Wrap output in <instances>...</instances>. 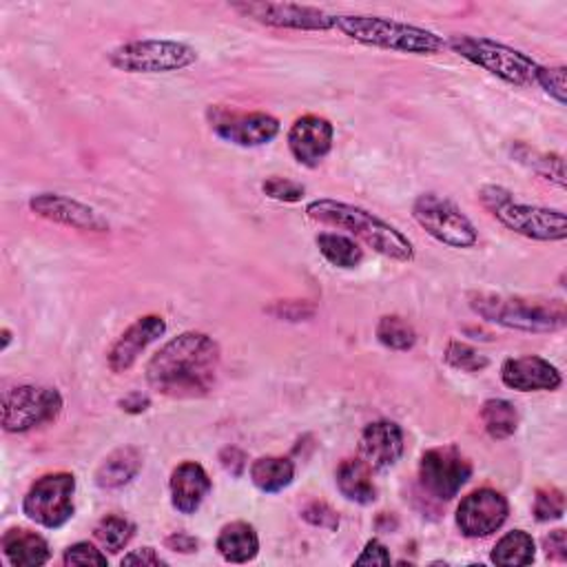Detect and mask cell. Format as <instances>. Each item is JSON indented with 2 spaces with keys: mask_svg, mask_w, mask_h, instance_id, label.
<instances>
[{
  "mask_svg": "<svg viewBox=\"0 0 567 567\" xmlns=\"http://www.w3.org/2000/svg\"><path fill=\"white\" fill-rule=\"evenodd\" d=\"M222 353L204 333H182L162 346L146 364L149 386L172 399L206 397L220 377Z\"/></svg>",
  "mask_w": 567,
  "mask_h": 567,
  "instance_id": "obj_1",
  "label": "cell"
},
{
  "mask_svg": "<svg viewBox=\"0 0 567 567\" xmlns=\"http://www.w3.org/2000/svg\"><path fill=\"white\" fill-rule=\"evenodd\" d=\"M306 215L310 220H317L321 224H331L338 228H344L353 233L357 239H362L368 249L375 253L394 260V262H413L415 260V245L403 235L397 226L381 220L379 215L331 198H319L308 202Z\"/></svg>",
  "mask_w": 567,
  "mask_h": 567,
  "instance_id": "obj_2",
  "label": "cell"
},
{
  "mask_svg": "<svg viewBox=\"0 0 567 567\" xmlns=\"http://www.w3.org/2000/svg\"><path fill=\"white\" fill-rule=\"evenodd\" d=\"M470 308L504 329L523 333H556L567 323V306L563 299L474 293L470 295Z\"/></svg>",
  "mask_w": 567,
  "mask_h": 567,
  "instance_id": "obj_3",
  "label": "cell"
},
{
  "mask_svg": "<svg viewBox=\"0 0 567 567\" xmlns=\"http://www.w3.org/2000/svg\"><path fill=\"white\" fill-rule=\"evenodd\" d=\"M335 27L355 43L399 54L433 56L446 47L444 38L430 29L381 16H335Z\"/></svg>",
  "mask_w": 567,
  "mask_h": 567,
  "instance_id": "obj_4",
  "label": "cell"
},
{
  "mask_svg": "<svg viewBox=\"0 0 567 567\" xmlns=\"http://www.w3.org/2000/svg\"><path fill=\"white\" fill-rule=\"evenodd\" d=\"M479 200L504 226L528 239L563 241L567 237V217L558 209L517 202L508 189L497 185L481 187Z\"/></svg>",
  "mask_w": 567,
  "mask_h": 567,
  "instance_id": "obj_5",
  "label": "cell"
},
{
  "mask_svg": "<svg viewBox=\"0 0 567 567\" xmlns=\"http://www.w3.org/2000/svg\"><path fill=\"white\" fill-rule=\"evenodd\" d=\"M461 58L468 62L495 73L497 78L506 80L517 87H530L536 80L539 62H534L528 54L497 43L493 38L483 36H452L448 43Z\"/></svg>",
  "mask_w": 567,
  "mask_h": 567,
  "instance_id": "obj_6",
  "label": "cell"
},
{
  "mask_svg": "<svg viewBox=\"0 0 567 567\" xmlns=\"http://www.w3.org/2000/svg\"><path fill=\"white\" fill-rule=\"evenodd\" d=\"M196 60L198 51L178 40H133L109 51V64L125 73H169Z\"/></svg>",
  "mask_w": 567,
  "mask_h": 567,
  "instance_id": "obj_7",
  "label": "cell"
},
{
  "mask_svg": "<svg viewBox=\"0 0 567 567\" xmlns=\"http://www.w3.org/2000/svg\"><path fill=\"white\" fill-rule=\"evenodd\" d=\"M62 411V394L47 386H16L3 394V428L12 435L54 424Z\"/></svg>",
  "mask_w": 567,
  "mask_h": 567,
  "instance_id": "obj_8",
  "label": "cell"
},
{
  "mask_svg": "<svg viewBox=\"0 0 567 567\" xmlns=\"http://www.w3.org/2000/svg\"><path fill=\"white\" fill-rule=\"evenodd\" d=\"M415 222L437 241L452 249H470L479 241L476 226L448 198L424 193L413 204Z\"/></svg>",
  "mask_w": 567,
  "mask_h": 567,
  "instance_id": "obj_9",
  "label": "cell"
},
{
  "mask_svg": "<svg viewBox=\"0 0 567 567\" xmlns=\"http://www.w3.org/2000/svg\"><path fill=\"white\" fill-rule=\"evenodd\" d=\"M75 479L69 472L40 476L23 499V515L47 530L62 528L73 517Z\"/></svg>",
  "mask_w": 567,
  "mask_h": 567,
  "instance_id": "obj_10",
  "label": "cell"
},
{
  "mask_svg": "<svg viewBox=\"0 0 567 567\" xmlns=\"http://www.w3.org/2000/svg\"><path fill=\"white\" fill-rule=\"evenodd\" d=\"M472 476V463L457 446L433 448L422 457L420 481L422 488L439 499L452 501Z\"/></svg>",
  "mask_w": 567,
  "mask_h": 567,
  "instance_id": "obj_11",
  "label": "cell"
},
{
  "mask_svg": "<svg viewBox=\"0 0 567 567\" xmlns=\"http://www.w3.org/2000/svg\"><path fill=\"white\" fill-rule=\"evenodd\" d=\"M211 129L224 142L235 146H264L280 135V120L264 111H233L224 107L209 109Z\"/></svg>",
  "mask_w": 567,
  "mask_h": 567,
  "instance_id": "obj_12",
  "label": "cell"
},
{
  "mask_svg": "<svg viewBox=\"0 0 567 567\" xmlns=\"http://www.w3.org/2000/svg\"><path fill=\"white\" fill-rule=\"evenodd\" d=\"M241 16L253 19L262 25L295 32H329L335 27V16L319 8L295 3H235L231 5Z\"/></svg>",
  "mask_w": 567,
  "mask_h": 567,
  "instance_id": "obj_13",
  "label": "cell"
},
{
  "mask_svg": "<svg viewBox=\"0 0 567 567\" xmlns=\"http://www.w3.org/2000/svg\"><path fill=\"white\" fill-rule=\"evenodd\" d=\"M510 517L508 499L493 491L481 488L470 493L457 508V528L465 539L493 536Z\"/></svg>",
  "mask_w": 567,
  "mask_h": 567,
  "instance_id": "obj_14",
  "label": "cell"
},
{
  "mask_svg": "<svg viewBox=\"0 0 567 567\" xmlns=\"http://www.w3.org/2000/svg\"><path fill=\"white\" fill-rule=\"evenodd\" d=\"M29 209L49 222H56V224H62V226H69L75 231H85V233H107L109 231L107 217H103L94 206L83 204L67 196H58V193L34 196L29 200Z\"/></svg>",
  "mask_w": 567,
  "mask_h": 567,
  "instance_id": "obj_15",
  "label": "cell"
},
{
  "mask_svg": "<svg viewBox=\"0 0 567 567\" xmlns=\"http://www.w3.org/2000/svg\"><path fill=\"white\" fill-rule=\"evenodd\" d=\"M335 127L321 116H302L288 131V149L302 167L315 169L333 149Z\"/></svg>",
  "mask_w": 567,
  "mask_h": 567,
  "instance_id": "obj_16",
  "label": "cell"
},
{
  "mask_svg": "<svg viewBox=\"0 0 567 567\" xmlns=\"http://www.w3.org/2000/svg\"><path fill=\"white\" fill-rule=\"evenodd\" d=\"M167 333V321L160 315H144L114 342L107 353V364L114 373H127L138 357L162 335Z\"/></svg>",
  "mask_w": 567,
  "mask_h": 567,
  "instance_id": "obj_17",
  "label": "cell"
},
{
  "mask_svg": "<svg viewBox=\"0 0 567 567\" xmlns=\"http://www.w3.org/2000/svg\"><path fill=\"white\" fill-rule=\"evenodd\" d=\"M501 381L510 390L519 392H539V390H558L563 377L554 364L543 357L525 355L506 359L501 366Z\"/></svg>",
  "mask_w": 567,
  "mask_h": 567,
  "instance_id": "obj_18",
  "label": "cell"
},
{
  "mask_svg": "<svg viewBox=\"0 0 567 567\" xmlns=\"http://www.w3.org/2000/svg\"><path fill=\"white\" fill-rule=\"evenodd\" d=\"M359 454L373 470L392 468L403 454V430L394 422H375L364 428Z\"/></svg>",
  "mask_w": 567,
  "mask_h": 567,
  "instance_id": "obj_19",
  "label": "cell"
},
{
  "mask_svg": "<svg viewBox=\"0 0 567 567\" xmlns=\"http://www.w3.org/2000/svg\"><path fill=\"white\" fill-rule=\"evenodd\" d=\"M172 504L180 515H196L211 495L213 483L206 470L196 461H185L172 472Z\"/></svg>",
  "mask_w": 567,
  "mask_h": 567,
  "instance_id": "obj_20",
  "label": "cell"
},
{
  "mask_svg": "<svg viewBox=\"0 0 567 567\" xmlns=\"http://www.w3.org/2000/svg\"><path fill=\"white\" fill-rule=\"evenodd\" d=\"M0 547H3L5 558L14 567H38L51 558L49 543L40 534L25 528L8 530L3 541H0Z\"/></svg>",
  "mask_w": 567,
  "mask_h": 567,
  "instance_id": "obj_21",
  "label": "cell"
},
{
  "mask_svg": "<svg viewBox=\"0 0 567 567\" xmlns=\"http://www.w3.org/2000/svg\"><path fill=\"white\" fill-rule=\"evenodd\" d=\"M338 488L344 499L357 506H370L377 499L373 468L364 459H344L335 474Z\"/></svg>",
  "mask_w": 567,
  "mask_h": 567,
  "instance_id": "obj_22",
  "label": "cell"
},
{
  "mask_svg": "<svg viewBox=\"0 0 567 567\" xmlns=\"http://www.w3.org/2000/svg\"><path fill=\"white\" fill-rule=\"evenodd\" d=\"M142 470V454L133 446L114 450L96 470V485L103 491H118L129 485Z\"/></svg>",
  "mask_w": 567,
  "mask_h": 567,
  "instance_id": "obj_23",
  "label": "cell"
},
{
  "mask_svg": "<svg viewBox=\"0 0 567 567\" xmlns=\"http://www.w3.org/2000/svg\"><path fill=\"white\" fill-rule=\"evenodd\" d=\"M215 547L228 563H249L260 552V536L251 523L233 521L220 530Z\"/></svg>",
  "mask_w": 567,
  "mask_h": 567,
  "instance_id": "obj_24",
  "label": "cell"
},
{
  "mask_svg": "<svg viewBox=\"0 0 567 567\" xmlns=\"http://www.w3.org/2000/svg\"><path fill=\"white\" fill-rule=\"evenodd\" d=\"M251 481L267 495H277L293 483L295 463L286 457H260L251 463Z\"/></svg>",
  "mask_w": 567,
  "mask_h": 567,
  "instance_id": "obj_25",
  "label": "cell"
},
{
  "mask_svg": "<svg viewBox=\"0 0 567 567\" xmlns=\"http://www.w3.org/2000/svg\"><path fill=\"white\" fill-rule=\"evenodd\" d=\"M317 249L329 264L338 269H357L364 260V251L355 239L340 233H319L315 237Z\"/></svg>",
  "mask_w": 567,
  "mask_h": 567,
  "instance_id": "obj_26",
  "label": "cell"
},
{
  "mask_svg": "<svg viewBox=\"0 0 567 567\" xmlns=\"http://www.w3.org/2000/svg\"><path fill=\"white\" fill-rule=\"evenodd\" d=\"M481 422L493 439H510L519 428V413L508 399H488L481 406Z\"/></svg>",
  "mask_w": 567,
  "mask_h": 567,
  "instance_id": "obj_27",
  "label": "cell"
},
{
  "mask_svg": "<svg viewBox=\"0 0 567 567\" xmlns=\"http://www.w3.org/2000/svg\"><path fill=\"white\" fill-rule=\"evenodd\" d=\"M534 556H536L534 539L523 530H512L501 541H497L491 560L501 567H519V565L534 563Z\"/></svg>",
  "mask_w": 567,
  "mask_h": 567,
  "instance_id": "obj_28",
  "label": "cell"
},
{
  "mask_svg": "<svg viewBox=\"0 0 567 567\" xmlns=\"http://www.w3.org/2000/svg\"><path fill=\"white\" fill-rule=\"evenodd\" d=\"M515 157L521 162V165L530 167L534 174H539L541 178L558 185L560 189L565 187V162L560 155L556 153H541L528 144H519L515 149Z\"/></svg>",
  "mask_w": 567,
  "mask_h": 567,
  "instance_id": "obj_29",
  "label": "cell"
},
{
  "mask_svg": "<svg viewBox=\"0 0 567 567\" xmlns=\"http://www.w3.org/2000/svg\"><path fill=\"white\" fill-rule=\"evenodd\" d=\"M377 340L390 351H411L417 344V331L409 319L386 315L377 323Z\"/></svg>",
  "mask_w": 567,
  "mask_h": 567,
  "instance_id": "obj_30",
  "label": "cell"
},
{
  "mask_svg": "<svg viewBox=\"0 0 567 567\" xmlns=\"http://www.w3.org/2000/svg\"><path fill=\"white\" fill-rule=\"evenodd\" d=\"M133 534H135V525L127 517H118V515H107L105 519H101V523L94 530L96 541L111 554L122 552L133 539Z\"/></svg>",
  "mask_w": 567,
  "mask_h": 567,
  "instance_id": "obj_31",
  "label": "cell"
},
{
  "mask_svg": "<svg viewBox=\"0 0 567 567\" xmlns=\"http://www.w3.org/2000/svg\"><path fill=\"white\" fill-rule=\"evenodd\" d=\"M532 515L541 523L558 521L565 515V495L558 488H554V485H545V488H539L534 493Z\"/></svg>",
  "mask_w": 567,
  "mask_h": 567,
  "instance_id": "obj_32",
  "label": "cell"
},
{
  "mask_svg": "<svg viewBox=\"0 0 567 567\" xmlns=\"http://www.w3.org/2000/svg\"><path fill=\"white\" fill-rule=\"evenodd\" d=\"M446 364L463 373H481L488 368L491 359L463 342H450L446 349Z\"/></svg>",
  "mask_w": 567,
  "mask_h": 567,
  "instance_id": "obj_33",
  "label": "cell"
},
{
  "mask_svg": "<svg viewBox=\"0 0 567 567\" xmlns=\"http://www.w3.org/2000/svg\"><path fill=\"white\" fill-rule=\"evenodd\" d=\"M262 191L267 198L271 200H277V202H286V204H293V202H299L304 196H306V189L304 185L299 182H293L288 178H267L264 185H262Z\"/></svg>",
  "mask_w": 567,
  "mask_h": 567,
  "instance_id": "obj_34",
  "label": "cell"
},
{
  "mask_svg": "<svg viewBox=\"0 0 567 567\" xmlns=\"http://www.w3.org/2000/svg\"><path fill=\"white\" fill-rule=\"evenodd\" d=\"M62 563L67 567H75V565H101V567H105L107 565V556L94 543L80 541V543H73L71 547L64 550Z\"/></svg>",
  "mask_w": 567,
  "mask_h": 567,
  "instance_id": "obj_35",
  "label": "cell"
},
{
  "mask_svg": "<svg viewBox=\"0 0 567 567\" xmlns=\"http://www.w3.org/2000/svg\"><path fill=\"white\" fill-rule=\"evenodd\" d=\"M534 83L545 90L558 105H565V67H543L539 64Z\"/></svg>",
  "mask_w": 567,
  "mask_h": 567,
  "instance_id": "obj_36",
  "label": "cell"
},
{
  "mask_svg": "<svg viewBox=\"0 0 567 567\" xmlns=\"http://www.w3.org/2000/svg\"><path fill=\"white\" fill-rule=\"evenodd\" d=\"M302 519L308 521L310 525L315 528H321V530H329V532H335L340 528V517L335 515V510L327 504L321 501H312L308 504L304 510H302Z\"/></svg>",
  "mask_w": 567,
  "mask_h": 567,
  "instance_id": "obj_37",
  "label": "cell"
},
{
  "mask_svg": "<svg viewBox=\"0 0 567 567\" xmlns=\"http://www.w3.org/2000/svg\"><path fill=\"white\" fill-rule=\"evenodd\" d=\"M392 558H390V552L386 550V545L377 539L368 541L364 552L355 558V565H390Z\"/></svg>",
  "mask_w": 567,
  "mask_h": 567,
  "instance_id": "obj_38",
  "label": "cell"
},
{
  "mask_svg": "<svg viewBox=\"0 0 567 567\" xmlns=\"http://www.w3.org/2000/svg\"><path fill=\"white\" fill-rule=\"evenodd\" d=\"M269 312L277 315L280 319H291V321H302V319H308L315 315V308L312 306H306L304 302H280L277 306L269 308Z\"/></svg>",
  "mask_w": 567,
  "mask_h": 567,
  "instance_id": "obj_39",
  "label": "cell"
},
{
  "mask_svg": "<svg viewBox=\"0 0 567 567\" xmlns=\"http://www.w3.org/2000/svg\"><path fill=\"white\" fill-rule=\"evenodd\" d=\"M543 550L550 560L565 563L567 560V534L565 530H554L543 539Z\"/></svg>",
  "mask_w": 567,
  "mask_h": 567,
  "instance_id": "obj_40",
  "label": "cell"
},
{
  "mask_svg": "<svg viewBox=\"0 0 567 567\" xmlns=\"http://www.w3.org/2000/svg\"><path fill=\"white\" fill-rule=\"evenodd\" d=\"M220 461H222L224 470L231 472L233 476H241V474H245V470H247V454L241 452L239 448H233V446L224 448L220 452Z\"/></svg>",
  "mask_w": 567,
  "mask_h": 567,
  "instance_id": "obj_41",
  "label": "cell"
},
{
  "mask_svg": "<svg viewBox=\"0 0 567 567\" xmlns=\"http://www.w3.org/2000/svg\"><path fill=\"white\" fill-rule=\"evenodd\" d=\"M122 565H142V567L151 565V567H160V565H165V560L157 556V552L153 547H140V550L129 552L122 558Z\"/></svg>",
  "mask_w": 567,
  "mask_h": 567,
  "instance_id": "obj_42",
  "label": "cell"
},
{
  "mask_svg": "<svg viewBox=\"0 0 567 567\" xmlns=\"http://www.w3.org/2000/svg\"><path fill=\"white\" fill-rule=\"evenodd\" d=\"M118 406H120V411H125L129 415H140L151 406V399L144 392L135 390V392H129L127 397H122L118 401Z\"/></svg>",
  "mask_w": 567,
  "mask_h": 567,
  "instance_id": "obj_43",
  "label": "cell"
},
{
  "mask_svg": "<svg viewBox=\"0 0 567 567\" xmlns=\"http://www.w3.org/2000/svg\"><path fill=\"white\" fill-rule=\"evenodd\" d=\"M167 547L174 550V552H182V554H191L198 550V539L191 536V534H185V532H176L172 536H167Z\"/></svg>",
  "mask_w": 567,
  "mask_h": 567,
  "instance_id": "obj_44",
  "label": "cell"
},
{
  "mask_svg": "<svg viewBox=\"0 0 567 567\" xmlns=\"http://www.w3.org/2000/svg\"><path fill=\"white\" fill-rule=\"evenodd\" d=\"M10 344H12V331H10V329H3V346H0V349L8 351Z\"/></svg>",
  "mask_w": 567,
  "mask_h": 567,
  "instance_id": "obj_45",
  "label": "cell"
}]
</instances>
